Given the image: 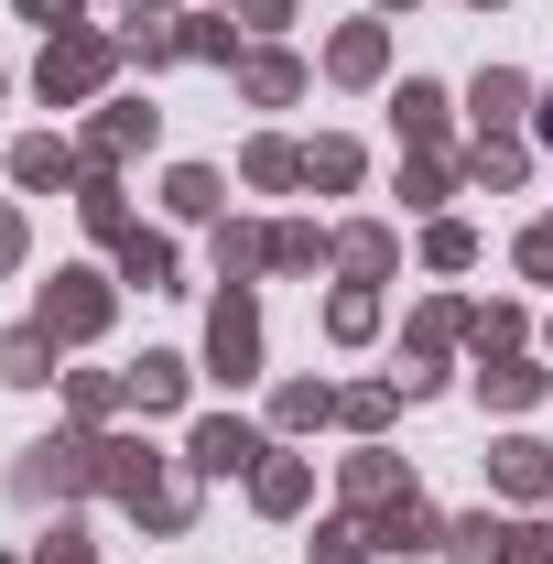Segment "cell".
Wrapping results in <instances>:
<instances>
[{"instance_id":"1f68e13d","label":"cell","mask_w":553,"mask_h":564,"mask_svg":"<svg viewBox=\"0 0 553 564\" xmlns=\"http://www.w3.org/2000/svg\"><path fill=\"white\" fill-rule=\"evenodd\" d=\"M33 564H98V554H87V532H76V521H55V532L33 543Z\"/></svg>"},{"instance_id":"e575fe53","label":"cell","mask_w":553,"mask_h":564,"mask_svg":"<svg viewBox=\"0 0 553 564\" xmlns=\"http://www.w3.org/2000/svg\"><path fill=\"white\" fill-rule=\"evenodd\" d=\"M499 564H553V532H532V521H510V554Z\"/></svg>"},{"instance_id":"8fae6325","label":"cell","mask_w":553,"mask_h":564,"mask_svg":"<svg viewBox=\"0 0 553 564\" xmlns=\"http://www.w3.org/2000/svg\"><path fill=\"white\" fill-rule=\"evenodd\" d=\"M445 554H456V564H499V554H510V521H488V510L445 521Z\"/></svg>"},{"instance_id":"cb8c5ba5","label":"cell","mask_w":553,"mask_h":564,"mask_svg":"<svg viewBox=\"0 0 553 564\" xmlns=\"http://www.w3.org/2000/svg\"><path fill=\"white\" fill-rule=\"evenodd\" d=\"M239 174H250V185H304V152H293V141H250Z\"/></svg>"},{"instance_id":"4dcf8cb0","label":"cell","mask_w":553,"mask_h":564,"mask_svg":"<svg viewBox=\"0 0 553 564\" xmlns=\"http://www.w3.org/2000/svg\"><path fill=\"white\" fill-rule=\"evenodd\" d=\"M369 554V532H358V521H326V532H315V564H358Z\"/></svg>"},{"instance_id":"7a4b0ae2","label":"cell","mask_w":553,"mask_h":564,"mask_svg":"<svg viewBox=\"0 0 553 564\" xmlns=\"http://www.w3.org/2000/svg\"><path fill=\"white\" fill-rule=\"evenodd\" d=\"M207 358H217V380H261V304H250V282H228V293H217Z\"/></svg>"},{"instance_id":"6da1fadb","label":"cell","mask_w":553,"mask_h":564,"mask_svg":"<svg viewBox=\"0 0 553 564\" xmlns=\"http://www.w3.org/2000/svg\"><path fill=\"white\" fill-rule=\"evenodd\" d=\"M109 66H120V44L76 22V33H55V44H44V98H55V109H76V98H98V87H109Z\"/></svg>"},{"instance_id":"7c38bea8","label":"cell","mask_w":553,"mask_h":564,"mask_svg":"<svg viewBox=\"0 0 553 564\" xmlns=\"http://www.w3.org/2000/svg\"><path fill=\"white\" fill-rule=\"evenodd\" d=\"M0 380H55V337L44 326H11L0 337Z\"/></svg>"},{"instance_id":"5bb4252c","label":"cell","mask_w":553,"mask_h":564,"mask_svg":"<svg viewBox=\"0 0 553 564\" xmlns=\"http://www.w3.org/2000/svg\"><path fill=\"white\" fill-rule=\"evenodd\" d=\"M120 272H131L141 293H163V282H174V239H152V228H131V239H120Z\"/></svg>"},{"instance_id":"d6a6232c","label":"cell","mask_w":553,"mask_h":564,"mask_svg":"<svg viewBox=\"0 0 553 564\" xmlns=\"http://www.w3.org/2000/svg\"><path fill=\"white\" fill-rule=\"evenodd\" d=\"M402 207H445V163H434V152H423L413 174H402Z\"/></svg>"},{"instance_id":"484cf974","label":"cell","mask_w":553,"mask_h":564,"mask_svg":"<svg viewBox=\"0 0 553 564\" xmlns=\"http://www.w3.org/2000/svg\"><path fill=\"white\" fill-rule=\"evenodd\" d=\"M337 261H347L358 282H369V272H391V228H347V239H337Z\"/></svg>"},{"instance_id":"74e56055","label":"cell","mask_w":553,"mask_h":564,"mask_svg":"<svg viewBox=\"0 0 553 564\" xmlns=\"http://www.w3.org/2000/svg\"><path fill=\"white\" fill-rule=\"evenodd\" d=\"M11 261H22V217L0 207V272H11Z\"/></svg>"},{"instance_id":"4fadbf2b","label":"cell","mask_w":553,"mask_h":564,"mask_svg":"<svg viewBox=\"0 0 553 564\" xmlns=\"http://www.w3.org/2000/svg\"><path fill=\"white\" fill-rule=\"evenodd\" d=\"M521 109H532V87H521L510 66H488V76H478V131H510Z\"/></svg>"},{"instance_id":"ba28073f","label":"cell","mask_w":553,"mask_h":564,"mask_svg":"<svg viewBox=\"0 0 553 564\" xmlns=\"http://www.w3.org/2000/svg\"><path fill=\"white\" fill-rule=\"evenodd\" d=\"M380 66H391V44H380V22H347L337 44H326V76H347V87H369Z\"/></svg>"},{"instance_id":"f35d334b","label":"cell","mask_w":553,"mask_h":564,"mask_svg":"<svg viewBox=\"0 0 553 564\" xmlns=\"http://www.w3.org/2000/svg\"><path fill=\"white\" fill-rule=\"evenodd\" d=\"M543 141H553V98H543Z\"/></svg>"},{"instance_id":"e0dca14e","label":"cell","mask_w":553,"mask_h":564,"mask_svg":"<svg viewBox=\"0 0 553 564\" xmlns=\"http://www.w3.org/2000/svg\"><path fill=\"white\" fill-rule=\"evenodd\" d=\"M131 402H141V413H174V402H185V358H141V369H131Z\"/></svg>"},{"instance_id":"44dd1931","label":"cell","mask_w":553,"mask_h":564,"mask_svg":"<svg viewBox=\"0 0 553 564\" xmlns=\"http://www.w3.org/2000/svg\"><path fill=\"white\" fill-rule=\"evenodd\" d=\"M76 207H87V228H98V239H131V207H120V185H109L98 163H87V196H76Z\"/></svg>"},{"instance_id":"30bf717a","label":"cell","mask_w":553,"mask_h":564,"mask_svg":"<svg viewBox=\"0 0 553 564\" xmlns=\"http://www.w3.org/2000/svg\"><path fill=\"white\" fill-rule=\"evenodd\" d=\"M304 489H315V478H304V456H261V467H250V499H261V510H304Z\"/></svg>"},{"instance_id":"d590c367","label":"cell","mask_w":553,"mask_h":564,"mask_svg":"<svg viewBox=\"0 0 553 564\" xmlns=\"http://www.w3.org/2000/svg\"><path fill=\"white\" fill-rule=\"evenodd\" d=\"M22 22H44V33H76V0H22Z\"/></svg>"},{"instance_id":"9c48e42d","label":"cell","mask_w":553,"mask_h":564,"mask_svg":"<svg viewBox=\"0 0 553 564\" xmlns=\"http://www.w3.org/2000/svg\"><path fill=\"white\" fill-rule=\"evenodd\" d=\"M141 141H152V109H131V98H120V109H98L87 152H98V174H109V163H120V152H141Z\"/></svg>"},{"instance_id":"d6986e66","label":"cell","mask_w":553,"mask_h":564,"mask_svg":"<svg viewBox=\"0 0 553 564\" xmlns=\"http://www.w3.org/2000/svg\"><path fill=\"white\" fill-rule=\"evenodd\" d=\"M239 87H250L261 109H282V98L304 87V66H293V55H250V66H239Z\"/></svg>"},{"instance_id":"836d02e7","label":"cell","mask_w":553,"mask_h":564,"mask_svg":"<svg viewBox=\"0 0 553 564\" xmlns=\"http://www.w3.org/2000/svg\"><path fill=\"white\" fill-rule=\"evenodd\" d=\"M478 174L488 185H521V141H478Z\"/></svg>"},{"instance_id":"83f0119b","label":"cell","mask_w":553,"mask_h":564,"mask_svg":"<svg viewBox=\"0 0 553 564\" xmlns=\"http://www.w3.org/2000/svg\"><path fill=\"white\" fill-rule=\"evenodd\" d=\"M423 261H434V272H467V261H478V239H467L456 217H434V239H423Z\"/></svg>"},{"instance_id":"2e32d148","label":"cell","mask_w":553,"mask_h":564,"mask_svg":"<svg viewBox=\"0 0 553 564\" xmlns=\"http://www.w3.org/2000/svg\"><path fill=\"white\" fill-rule=\"evenodd\" d=\"M272 261V228H217V282H250Z\"/></svg>"},{"instance_id":"f546056e","label":"cell","mask_w":553,"mask_h":564,"mask_svg":"<svg viewBox=\"0 0 553 564\" xmlns=\"http://www.w3.org/2000/svg\"><path fill=\"white\" fill-rule=\"evenodd\" d=\"M326 326H337L347 348H358V337H369V326H380V304H369V293H358V282H347L337 304H326Z\"/></svg>"},{"instance_id":"d4e9b609","label":"cell","mask_w":553,"mask_h":564,"mask_svg":"<svg viewBox=\"0 0 553 564\" xmlns=\"http://www.w3.org/2000/svg\"><path fill=\"white\" fill-rule=\"evenodd\" d=\"M326 413H337V391H315V380H282V402H272V423H293V434L326 423Z\"/></svg>"},{"instance_id":"f1b7e54d","label":"cell","mask_w":553,"mask_h":564,"mask_svg":"<svg viewBox=\"0 0 553 564\" xmlns=\"http://www.w3.org/2000/svg\"><path fill=\"white\" fill-rule=\"evenodd\" d=\"M326 250H337V239H315V228H272V261H282V272H315Z\"/></svg>"},{"instance_id":"4316f807","label":"cell","mask_w":553,"mask_h":564,"mask_svg":"<svg viewBox=\"0 0 553 564\" xmlns=\"http://www.w3.org/2000/svg\"><path fill=\"white\" fill-rule=\"evenodd\" d=\"M304 185H358V141H315L304 152Z\"/></svg>"},{"instance_id":"ffe728a7","label":"cell","mask_w":553,"mask_h":564,"mask_svg":"<svg viewBox=\"0 0 553 564\" xmlns=\"http://www.w3.org/2000/svg\"><path fill=\"white\" fill-rule=\"evenodd\" d=\"M11 174H22V185H66V174H76V152H66V141H44V131H33L22 152H11Z\"/></svg>"},{"instance_id":"b9f144b4","label":"cell","mask_w":553,"mask_h":564,"mask_svg":"<svg viewBox=\"0 0 553 564\" xmlns=\"http://www.w3.org/2000/svg\"><path fill=\"white\" fill-rule=\"evenodd\" d=\"M543 228H553V217H543Z\"/></svg>"},{"instance_id":"60d3db41","label":"cell","mask_w":553,"mask_h":564,"mask_svg":"<svg viewBox=\"0 0 553 564\" xmlns=\"http://www.w3.org/2000/svg\"><path fill=\"white\" fill-rule=\"evenodd\" d=\"M478 11H499V0H478Z\"/></svg>"},{"instance_id":"9a60e30c","label":"cell","mask_w":553,"mask_h":564,"mask_svg":"<svg viewBox=\"0 0 553 564\" xmlns=\"http://www.w3.org/2000/svg\"><path fill=\"white\" fill-rule=\"evenodd\" d=\"M478 391L499 413H521V402H543V369H532V358H499V369H478Z\"/></svg>"},{"instance_id":"52a82bcc","label":"cell","mask_w":553,"mask_h":564,"mask_svg":"<svg viewBox=\"0 0 553 564\" xmlns=\"http://www.w3.org/2000/svg\"><path fill=\"white\" fill-rule=\"evenodd\" d=\"M488 467H499V489H510V499H543V489H553V445H532V434L488 445Z\"/></svg>"},{"instance_id":"ab89813d","label":"cell","mask_w":553,"mask_h":564,"mask_svg":"<svg viewBox=\"0 0 553 564\" xmlns=\"http://www.w3.org/2000/svg\"><path fill=\"white\" fill-rule=\"evenodd\" d=\"M380 11H413V0H380Z\"/></svg>"},{"instance_id":"ac0fdd59","label":"cell","mask_w":553,"mask_h":564,"mask_svg":"<svg viewBox=\"0 0 553 564\" xmlns=\"http://www.w3.org/2000/svg\"><path fill=\"white\" fill-rule=\"evenodd\" d=\"M163 207H174V217H217L228 196H217V174H207V163H174V185H163Z\"/></svg>"},{"instance_id":"5b68a950","label":"cell","mask_w":553,"mask_h":564,"mask_svg":"<svg viewBox=\"0 0 553 564\" xmlns=\"http://www.w3.org/2000/svg\"><path fill=\"white\" fill-rule=\"evenodd\" d=\"M261 456H272V445H261V423H196V445H185V467H196V478H239V467H261Z\"/></svg>"},{"instance_id":"277c9868","label":"cell","mask_w":553,"mask_h":564,"mask_svg":"<svg viewBox=\"0 0 553 564\" xmlns=\"http://www.w3.org/2000/svg\"><path fill=\"white\" fill-rule=\"evenodd\" d=\"M87 478H98V445H87V434H55V445H33V456L11 467L22 499H66V489H87Z\"/></svg>"},{"instance_id":"3957f363","label":"cell","mask_w":553,"mask_h":564,"mask_svg":"<svg viewBox=\"0 0 553 564\" xmlns=\"http://www.w3.org/2000/svg\"><path fill=\"white\" fill-rule=\"evenodd\" d=\"M33 326H44L55 348L98 337V326H109V282H98V272H55V282H44V304H33Z\"/></svg>"},{"instance_id":"8992f818","label":"cell","mask_w":553,"mask_h":564,"mask_svg":"<svg viewBox=\"0 0 553 564\" xmlns=\"http://www.w3.org/2000/svg\"><path fill=\"white\" fill-rule=\"evenodd\" d=\"M369 554H445V521H434V499L402 489L380 521H369Z\"/></svg>"},{"instance_id":"603a6c76","label":"cell","mask_w":553,"mask_h":564,"mask_svg":"<svg viewBox=\"0 0 553 564\" xmlns=\"http://www.w3.org/2000/svg\"><path fill=\"white\" fill-rule=\"evenodd\" d=\"M391 109H402V131H413V141H434V131H445V87H434V76H413Z\"/></svg>"},{"instance_id":"7402d4cb","label":"cell","mask_w":553,"mask_h":564,"mask_svg":"<svg viewBox=\"0 0 553 564\" xmlns=\"http://www.w3.org/2000/svg\"><path fill=\"white\" fill-rule=\"evenodd\" d=\"M402 489H413V478H402L391 456H358V467H347V499H369V510H391Z\"/></svg>"},{"instance_id":"8d00e7d4","label":"cell","mask_w":553,"mask_h":564,"mask_svg":"<svg viewBox=\"0 0 553 564\" xmlns=\"http://www.w3.org/2000/svg\"><path fill=\"white\" fill-rule=\"evenodd\" d=\"M521 272H532V282H553V228H532V239H521Z\"/></svg>"}]
</instances>
